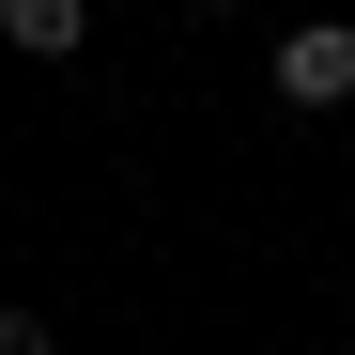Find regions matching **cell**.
Instances as JSON below:
<instances>
[{"label": "cell", "mask_w": 355, "mask_h": 355, "mask_svg": "<svg viewBox=\"0 0 355 355\" xmlns=\"http://www.w3.org/2000/svg\"><path fill=\"white\" fill-rule=\"evenodd\" d=\"M263 93H278V108H340V93H355V16H293V31L263 46Z\"/></svg>", "instance_id": "cell-1"}, {"label": "cell", "mask_w": 355, "mask_h": 355, "mask_svg": "<svg viewBox=\"0 0 355 355\" xmlns=\"http://www.w3.org/2000/svg\"><path fill=\"white\" fill-rule=\"evenodd\" d=\"M0 31H16V62H78V46H93V0H0Z\"/></svg>", "instance_id": "cell-2"}, {"label": "cell", "mask_w": 355, "mask_h": 355, "mask_svg": "<svg viewBox=\"0 0 355 355\" xmlns=\"http://www.w3.org/2000/svg\"><path fill=\"white\" fill-rule=\"evenodd\" d=\"M0 355H62V324H46V309H0Z\"/></svg>", "instance_id": "cell-3"}, {"label": "cell", "mask_w": 355, "mask_h": 355, "mask_svg": "<svg viewBox=\"0 0 355 355\" xmlns=\"http://www.w3.org/2000/svg\"><path fill=\"white\" fill-rule=\"evenodd\" d=\"M309 355H340V340H309Z\"/></svg>", "instance_id": "cell-4"}]
</instances>
